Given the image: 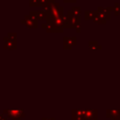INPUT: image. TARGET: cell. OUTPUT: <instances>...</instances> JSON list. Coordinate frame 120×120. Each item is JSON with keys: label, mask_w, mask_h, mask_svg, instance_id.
<instances>
[{"label": "cell", "mask_w": 120, "mask_h": 120, "mask_svg": "<svg viewBox=\"0 0 120 120\" xmlns=\"http://www.w3.org/2000/svg\"><path fill=\"white\" fill-rule=\"evenodd\" d=\"M47 14V19L46 21H51V20H54L56 18L62 17L64 16V8L60 7L59 3L55 2V4L52 6V8L46 13Z\"/></svg>", "instance_id": "1"}, {"label": "cell", "mask_w": 120, "mask_h": 120, "mask_svg": "<svg viewBox=\"0 0 120 120\" xmlns=\"http://www.w3.org/2000/svg\"><path fill=\"white\" fill-rule=\"evenodd\" d=\"M80 23V16H76L72 11H68L67 15V20L65 23V28H75Z\"/></svg>", "instance_id": "2"}, {"label": "cell", "mask_w": 120, "mask_h": 120, "mask_svg": "<svg viewBox=\"0 0 120 120\" xmlns=\"http://www.w3.org/2000/svg\"><path fill=\"white\" fill-rule=\"evenodd\" d=\"M21 22H22V24H24L28 28H37L38 25V20L31 15H26L24 17V19L21 21Z\"/></svg>", "instance_id": "3"}, {"label": "cell", "mask_w": 120, "mask_h": 120, "mask_svg": "<svg viewBox=\"0 0 120 120\" xmlns=\"http://www.w3.org/2000/svg\"><path fill=\"white\" fill-rule=\"evenodd\" d=\"M8 115L13 120H20L22 118V116H23V111H22V110H9Z\"/></svg>", "instance_id": "4"}, {"label": "cell", "mask_w": 120, "mask_h": 120, "mask_svg": "<svg viewBox=\"0 0 120 120\" xmlns=\"http://www.w3.org/2000/svg\"><path fill=\"white\" fill-rule=\"evenodd\" d=\"M29 15L35 17L37 20H45L47 19V14L45 11L43 10H39V11H36V10H33V11H30Z\"/></svg>", "instance_id": "5"}, {"label": "cell", "mask_w": 120, "mask_h": 120, "mask_svg": "<svg viewBox=\"0 0 120 120\" xmlns=\"http://www.w3.org/2000/svg\"><path fill=\"white\" fill-rule=\"evenodd\" d=\"M4 40H5V46H4L5 49L12 50V49H15L16 48V41L15 40H11L8 37H5L4 38Z\"/></svg>", "instance_id": "6"}, {"label": "cell", "mask_w": 120, "mask_h": 120, "mask_svg": "<svg viewBox=\"0 0 120 120\" xmlns=\"http://www.w3.org/2000/svg\"><path fill=\"white\" fill-rule=\"evenodd\" d=\"M47 0H29V6L32 8H42Z\"/></svg>", "instance_id": "7"}, {"label": "cell", "mask_w": 120, "mask_h": 120, "mask_svg": "<svg viewBox=\"0 0 120 120\" xmlns=\"http://www.w3.org/2000/svg\"><path fill=\"white\" fill-rule=\"evenodd\" d=\"M55 4V0H47L46 3L44 4V6L42 7V10L45 11L46 13L52 8V6Z\"/></svg>", "instance_id": "8"}, {"label": "cell", "mask_w": 120, "mask_h": 120, "mask_svg": "<svg viewBox=\"0 0 120 120\" xmlns=\"http://www.w3.org/2000/svg\"><path fill=\"white\" fill-rule=\"evenodd\" d=\"M76 43V38H64V44L65 47L68 44V48H70L72 45H74Z\"/></svg>", "instance_id": "9"}, {"label": "cell", "mask_w": 120, "mask_h": 120, "mask_svg": "<svg viewBox=\"0 0 120 120\" xmlns=\"http://www.w3.org/2000/svg\"><path fill=\"white\" fill-rule=\"evenodd\" d=\"M97 11H85L84 13V17L85 20H90V19H94L95 15H96Z\"/></svg>", "instance_id": "10"}, {"label": "cell", "mask_w": 120, "mask_h": 120, "mask_svg": "<svg viewBox=\"0 0 120 120\" xmlns=\"http://www.w3.org/2000/svg\"><path fill=\"white\" fill-rule=\"evenodd\" d=\"M71 11L74 15L76 16H80V13H81V8L80 7H73L71 8Z\"/></svg>", "instance_id": "11"}, {"label": "cell", "mask_w": 120, "mask_h": 120, "mask_svg": "<svg viewBox=\"0 0 120 120\" xmlns=\"http://www.w3.org/2000/svg\"><path fill=\"white\" fill-rule=\"evenodd\" d=\"M16 33H8V38H9V39H11V40H15L16 41Z\"/></svg>", "instance_id": "12"}, {"label": "cell", "mask_w": 120, "mask_h": 120, "mask_svg": "<svg viewBox=\"0 0 120 120\" xmlns=\"http://www.w3.org/2000/svg\"><path fill=\"white\" fill-rule=\"evenodd\" d=\"M65 3H75L77 0H63Z\"/></svg>", "instance_id": "13"}]
</instances>
